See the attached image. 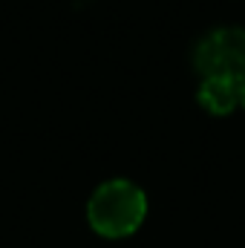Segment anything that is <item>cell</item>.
Wrapping results in <instances>:
<instances>
[{
  "label": "cell",
  "mask_w": 245,
  "mask_h": 248,
  "mask_svg": "<svg viewBox=\"0 0 245 248\" xmlns=\"http://www.w3.org/2000/svg\"><path fill=\"white\" fill-rule=\"evenodd\" d=\"M243 107H245V93H243Z\"/></svg>",
  "instance_id": "277c9868"
},
{
  "label": "cell",
  "mask_w": 245,
  "mask_h": 248,
  "mask_svg": "<svg viewBox=\"0 0 245 248\" xmlns=\"http://www.w3.org/2000/svg\"><path fill=\"white\" fill-rule=\"evenodd\" d=\"M196 72L202 78H222L245 84V32L243 29H216L196 46Z\"/></svg>",
  "instance_id": "7a4b0ae2"
},
{
  "label": "cell",
  "mask_w": 245,
  "mask_h": 248,
  "mask_svg": "<svg viewBox=\"0 0 245 248\" xmlns=\"http://www.w3.org/2000/svg\"><path fill=\"white\" fill-rule=\"evenodd\" d=\"M245 84H234V81H222V78H202L199 87V101L208 113L214 116H225L234 107L243 104Z\"/></svg>",
  "instance_id": "3957f363"
},
{
  "label": "cell",
  "mask_w": 245,
  "mask_h": 248,
  "mask_svg": "<svg viewBox=\"0 0 245 248\" xmlns=\"http://www.w3.org/2000/svg\"><path fill=\"white\" fill-rule=\"evenodd\" d=\"M87 214H90V225L98 234L127 237L141 225V219L147 214V199L136 185L116 179V182L101 185L92 193Z\"/></svg>",
  "instance_id": "6da1fadb"
}]
</instances>
